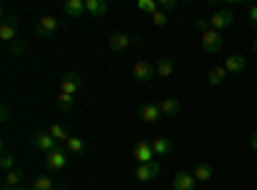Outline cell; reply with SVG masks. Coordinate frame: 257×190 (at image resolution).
<instances>
[{"label": "cell", "mask_w": 257, "mask_h": 190, "mask_svg": "<svg viewBox=\"0 0 257 190\" xmlns=\"http://www.w3.org/2000/svg\"><path fill=\"white\" fill-rule=\"evenodd\" d=\"M221 47H224V36L219 31L208 29L206 34H201V49L206 54H216V52H221Z\"/></svg>", "instance_id": "cell-1"}, {"label": "cell", "mask_w": 257, "mask_h": 190, "mask_svg": "<svg viewBox=\"0 0 257 190\" xmlns=\"http://www.w3.org/2000/svg\"><path fill=\"white\" fill-rule=\"evenodd\" d=\"M231 24H234V13L226 11V8H224V11H216V13L208 18V26H211L213 31H219V34H221L224 29H229Z\"/></svg>", "instance_id": "cell-2"}, {"label": "cell", "mask_w": 257, "mask_h": 190, "mask_svg": "<svg viewBox=\"0 0 257 190\" xmlns=\"http://www.w3.org/2000/svg\"><path fill=\"white\" fill-rule=\"evenodd\" d=\"M44 164L49 170H64L67 167V149H62V146L52 149L49 154H44Z\"/></svg>", "instance_id": "cell-3"}, {"label": "cell", "mask_w": 257, "mask_h": 190, "mask_svg": "<svg viewBox=\"0 0 257 190\" xmlns=\"http://www.w3.org/2000/svg\"><path fill=\"white\" fill-rule=\"evenodd\" d=\"M132 72H134V77H137L139 82H149V80L157 75V72H155V65H152V62H147V59H137Z\"/></svg>", "instance_id": "cell-4"}, {"label": "cell", "mask_w": 257, "mask_h": 190, "mask_svg": "<svg viewBox=\"0 0 257 190\" xmlns=\"http://www.w3.org/2000/svg\"><path fill=\"white\" fill-rule=\"evenodd\" d=\"M160 172H162V167H160V162H147V164H139L137 167V180H142V182H149V180H155V177H160Z\"/></svg>", "instance_id": "cell-5"}, {"label": "cell", "mask_w": 257, "mask_h": 190, "mask_svg": "<svg viewBox=\"0 0 257 190\" xmlns=\"http://www.w3.org/2000/svg\"><path fill=\"white\" fill-rule=\"evenodd\" d=\"M34 146H36L39 152L49 154L52 149H57V139H54L49 131H36V134H34Z\"/></svg>", "instance_id": "cell-6"}, {"label": "cell", "mask_w": 257, "mask_h": 190, "mask_svg": "<svg viewBox=\"0 0 257 190\" xmlns=\"http://www.w3.org/2000/svg\"><path fill=\"white\" fill-rule=\"evenodd\" d=\"M16 34H18V18L16 16H6L3 24H0V39L3 41H16Z\"/></svg>", "instance_id": "cell-7"}, {"label": "cell", "mask_w": 257, "mask_h": 190, "mask_svg": "<svg viewBox=\"0 0 257 190\" xmlns=\"http://www.w3.org/2000/svg\"><path fill=\"white\" fill-rule=\"evenodd\" d=\"M134 157L139 159V164L155 162V149H152V141H139V144L134 146Z\"/></svg>", "instance_id": "cell-8"}, {"label": "cell", "mask_w": 257, "mask_h": 190, "mask_svg": "<svg viewBox=\"0 0 257 190\" xmlns=\"http://www.w3.org/2000/svg\"><path fill=\"white\" fill-rule=\"evenodd\" d=\"M173 190H196V177H193V172L180 170L173 177Z\"/></svg>", "instance_id": "cell-9"}, {"label": "cell", "mask_w": 257, "mask_h": 190, "mask_svg": "<svg viewBox=\"0 0 257 190\" xmlns=\"http://www.w3.org/2000/svg\"><path fill=\"white\" fill-rule=\"evenodd\" d=\"M80 90V77L75 72H67L62 75V82H59V93H67V95H75Z\"/></svg>", "instance_id": "cell-10"}, {"label": "cell", "mask_w": 257, "mask_h": 190, "mask_svg": "<svg viewBox=\"0 0 257 190\" xmlns=\"http://www.w3.org/2000/svg\"><path fill=\"white\" fill-rule=\"evenodd\" d=\"M36 34H39V36H44V39L54 36V34H57V18H54V16H44V18H39Z\"/></svg>", "instance_id": "cell-11"}, {"label": "cell", "mask_w": 257, "mask_h": 190, "mask_svg": "<svg viewBox=\"0 0 257 190\" xmlns=\"http://www.w3.org/2000/svg\"><path fill=\"white\" fill-rule=\"evenodd\" d=\"M244 67H247V59H244L242 54H231V57H226V62H224V70L231 72V75L244 72Z\"/></svg>", "instance_id": "cell-12"}, {"label": "cell", "mask_w": 257, "mask_h": 190, "mask_svg": "<svg viewBox=\"0 0 257 190\" xmlns=\"http://www.w3.org/2000/svg\"><path fill=\"white\" fill-rule=\"evenodd\" d=\"M62 11L67 18H82L85 16V0H67L62 6Z\"/></svg>", "instance_id": "cell-13"}, {"label": "cell", "mask_w": 257, "mask_h": 190, "mask_svg": "<svg viewBox=\"0 0 257 190\" xmlns=\"http://www.w3.org/2000/svg\"><path fill=\"white\" fill-rule=\"evenodd\" d=\"M160 105H155V103H144L142 105V111H139V116H142V121L144 123H157L160 121Z\"/></svg>", "instance_id": "cell-14"}, {"label": "cell", "mask_w": 257, "mask_h": 190, "mask_svg": "<svg viewBox=\"0 0 257 190\" xmlns=\"http://www.w3.org/2000/svg\"><path fill=\"white\" fill-rule=\"evenodd\" d=\"M105 11H108L105 0H85V13H88V16L100 18V16H105Z\"/></svg>", "instance_id": "cell-15"}, {"label": "cell", "mask_w": 257, "mask_h": 190, "mask_svg": "<svg viewBox=\"0 0 257 190\" xmlns=\"http://www.w3.org/2000/svg\"><path fill=\"white\" fill-rule=\"evenodd\" d=\"M128 44H132V36L128 34H111V39H108V47L113 52H123Z\"/></svg>", "instance_id": "cell-16"}, {"label": "cell", "mask_w": 257, "mask_h": 190, "mask_svg": "<svg viewBox=\"0 0 257 190\" xmlns=\"http://www.w3.org/2000/svg\"><path fill=\"white\" fill-rule=\"evenodd\" d=\"M152 149H155V157H165V154L173 152V141L165 139V136H157V139L152 141Z\"/></svg>", "instance_id": "cell-17"}, {"label": "cell", "mask_w": 257, "mask_h": 190, "mask_svg": "<svg viewBox=\"0 0 257 190\" xmlns=\"http://www.w3.org/2000/svg\"><path fill=\"white\" fill-rule=\"evenodd\" d=\"M160 111H162L165 116H178V113H180V100H178V98L162 100V103H160Z\"/></svg>", "instance_id": "cell-18"}, {"label": "cell", "mask_w": 257, "mask_h": 190, "mask_svg": "<svg viewBox=\"0 0 257 190\" xmlns=\"http://www.w3.org/2000/svg\"><path fill=\"white\" fill-rule=\"evenodd\" d=\"M193 177H196V182H208L213 177V167L211 164H198L196 170H193Z\"/></svg>", "instance_id": "cell-19"}, {"label": "cell", "mask_w": 257, "mask_h": 190, "mask_svg": "<svg viewBox=\"0 0 257 190\" xmlns=\"http://www.w3.org/2000/svg\"><path fill=\"white\" fill-rule=\"evenodd\" d=\"M155 72H157L160 77H170V75H173V72H175V62H173V59H170V57H165V59H160V65L155 67Z\"/></svg>", "instance_id": "cell-20"}, {"label": "cell", "mask_w": 257, "mask_h": 190, "mask_svg": "<svg viewBox=\"0 0 257 190\" xmlns=\"http://www.w3.org/2000/svg\"><path fill=\"white\" fill-rule=\"evenodd\" d=\"M226 75H229V72L224 70V65H221V67H211V70H208V77H206V80H208V85H221Z\"/></svg>", "instance_id": "cell-21"}, {"label": "cell", "mask_w": 257, "mask_h": 190, "mask_svg": "<svg viewBox=\"0 0 257 190\" xmlns=\"http://www.w3.org/2000/svg\"><path fill=\"white\" fill-rule=\"evenodd\" d=\"M49 134H52V136L57 139V144H62V141H70V134L64 131L59 123H52V126H49Z\"/></svg>", "instance_id": "cell-22"}, {"label": "cell", "mask_w": 257, "mask_h": 190, "mask_svg": "<svg viewBox=\"0 0 257 190\" xmlns=\"http://www.w3.org/2000/svg\"><path fill=\"white\" fill-rule=\"evenodd\" d=\"M31 190H54V182H52V177L41 175V177H36V180H34Z\"/></svg>", "instance_id": "cell-23"}, {"label": "cell", "mask_w": 257, "mask_h": 190, "mask_svg": "<svg viewBox=\"0 0 257 190\" xmlns=\"http://www.w3.org/2000/svg\"><path fill=\"white\" fill-rule=\"evenodd\" d=\"M139 11L142 13H149V16H155L160 11V3H155V0H139Z\"/></svg>", "instance_id": "cell-24"}, {"label": "cell", "mask_w": 257, "mask_h": 190, "mask_svg": "<svg viewBox=\"0 0 257 190\" xmlns=\"http://www.w3.org/2000/svg\"><path fill=\"white\" fill-rule=\"evenodd\" d=\"M67 149H70L72 154H80V152H85V141H82L80 136H70V141H67Z\"/></svg>", "instance_id": "cell-25"}, {"label": "cell", "mask_w": 257, "mask_h": 190, "mask_svg": "<svg viewBox=\"0 0 257 190\" xmlns=\"http://www.w3.org/2000/svg\"><path fill=\"white\" fill-rule=\"evenodd\" d=\"M0 167H3L6 172L16 170V159L11 157V152H8V149H3V157H0Z\"/></svg>", "instance_id": "cell-26"}, {"label": "cell", "mask_w": 257, "mask_h": 190, "mask_svg": "<svg viewBox=\"0 0 257 190\" xmlns=\"http://www.w3.org/2000/svg\"><path fill=\"white\" fill-rule=\"evenodd\" d=\"M72 98H75V95L59 93V95H57V105H59V111H70V108H72Z\"/></svg>", "instance_id": "cell-27"}, {"label": "cell", "mask_w": 257, "mask_h": 190, "mask_svg": "<svg viewBox=\"0 0 257 190\" xmlns=\"http://www.w3.org/2000/svg\"><path fill=\"white\" fill-rule=\"evenodd\" d=\"M24 180V175H21L18 170H11L6 172V187H18V182Z\"/></svg>", "instance_id": "cell-28"}, {"label": "cell", "mask_w": 257, "mask_h": 190, "mask_svg": "<svg viewBox=\"0 0 257 190\" xmlns=\"http://www.w3.org/2000/svg\"><path fill=\"white\" fill-rule=\"evenodd\" d=\"M178 8V0H160V11L167 13V11H175Z\"/></svg>", "instance_id": "cell-29"}, {"label": "cell", "mask_w": 257, "mask_h": 190, "mask_svg": "<svg viewBox=\"0 0 257 190\" xmlns=\"http://www.w3.org/2000/svg\"><path fill=\"white\" fill-rule=\"evenodd\" d=\"M152 24H155V26H165V24H167V13L157 11V13L152 16Z\"/></svg>", "instance_id": "cell-30"}, {"label": "cell", "mask_w": 257, "mask_h": 190, "mask_svg": "<svg viewBox=\"0 0 257 190\" xmlns=\"http://www.w3.org/2000/svg\"><path fill=\"white\" fill-rule=\"evenodd\" d=\"M247 21H249L252 26H257V6H249L247 8Z\"/></svg>", "instance_id": "cell-31"}, {"label": "cell", "mask_w": 257, "mask_h": 190, "mask_svg": "<svg viewBox=\"0 0 257 190\" xmlns=\"http://www.w3.org/2000/svg\"><path fill=\"white\" fill-rule=\"evenodd\" d=\"M24 52H26V44H21V41L16 39V44H11V54L18 57V54H24Z\"/></svg>", "instance_id": "cell-32"}, {"label": "cell", "mask_w": 257, "mask_h": 190, "mask_svg": "<svg viewBox=\"0 0 257 190\" xmlns=\"http://www.w3.org/2000/svg\"><path fill=\"white\" fill-rule=\"evenodd\" d=\"M208 29H211V26H208V21H203V18L196 21V31H198V34H206Z\"/></svg>", "instance_id": "cell-33"}, {"label": "cell", "mask_w": 257, "mask_h": 190, "mask_svg": "<svg viewBox=\"0 0 257 190\" xmlns=\"http://www.w3.org/2000/svg\"><path fill=\"white\" fill-rule=\"evenodd\" d=\"M0 118H3V123L11 121V105H3V108H0Z\"/></svg>", "instance_id": "cell-34"}, {"label": "cell", "mask_w": 257, "mask_h": 190, "mask_svg": "<svg viewBox=\"0 0 257 190\" xmlns=\"http://www.w3.org/2000/svg\"><path fill=\"white\" fill-rule=\"evenodd\" d=\"M249 146H252V152H257V131H252V136H249Z\"/></svg>", "instance_id": "cell-35"}, {"label": "cell", "mask_w": 257, "mask_h": 190, "mask_svg": "<svg viewBox=\"0 0 257 190\" xmlns=\"http://www.w3.org/2000/svg\"><path fill=\"white\" fill-rule=\"evenodd\" d=\"M252 49H254V52H257V39H254V44H252Z\"/></svg>", "instance_id": "cell-36"}, {"label": "cell", "mask_w": 257, "mask_h": 190, "mask_svg": "<svg viewBox=\"0 0 257 190\" xmlns=\"http://www.w3.org/2000/svg\"><path fill=\"white\" fill-rule=\"evenodd\" d=\"M6 190H21V187H6Z\"/></svg>", "instance_id": "cell-37"}, {"label": "cell", "mask_w": 257, "mask_h": 190, "mask_svg": "<svg viewBox=\"0 0 257 190\" xmlns=\"http://www.w3.org/2000/svg\"><path fill=\"white\" fill-rule=\"evenodd\" d=\"M54 190H57V187H54Z\"/></svg>", "instance_id": "cell-38"}]
</instances>
